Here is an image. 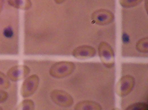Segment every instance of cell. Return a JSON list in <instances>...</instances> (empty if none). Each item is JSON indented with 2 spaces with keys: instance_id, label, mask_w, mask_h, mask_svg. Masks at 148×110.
Returning <instances> with one entry per match:
<instances>
[{
  "instance_id": "8fae6325",
  "label": "cell",
  "mask_w": 148,
  "mask_h": 110,
  "mask_svg": "<svg viewBox=\"0 0 148 110\" xmlns=\"http://www.w3.org/2000/svg\"><path fill=\"white\" fill-rule=\"evenodd\" d=\"M108 16L105 14H101L97 17V20L100 22H103L106 20L108 18Z\"/></svg>"
},
{
  "instance_id": "4fadbf2b",
  "label": "cell",
  "mask_w": 148,
  "mask_h": 110,
  "mask_svg": "<svg viewBox=\"0 0 148 110\" xmlns=\"http://www.w3.org/2000/svg\"><path fill=\"white\" fill-rule=\"evenodd\" d=\"M56 2L58 3H61L62 2L65 0H54Z\"/></svg>"
},
{
  "instance_id": "30bf717a",
  "label": "cell",
  "mask_w": 148,
  "mask_h": 110,
  "mask_svg": "<svg viewBox=\"0 0 148 110\" xmlns=\"http://www.w3.org/2000/svg\"><path fill=\"white\" fill-rule=\"evenodd\" d=\"M122 40L123 43L125 44L128 43L130 41L129 36L126 33H123L122 35Z\"/></svg>"
},
{
  "instance_id": "6da1fadb",
  "label": "cell",
  "mask_w": 148,
  "mask_h": 110,
  "mask_svg": "<svg viewBox=\"0 0 148 110\" xmlns=\"http://www.w3.org/2000/svg\"><path fill=\"white\" fill-rule=\"evenodd\" d=\"M75 67L74 63L71 62L63 61L53 64L49 69L50 74L56 78L65 77L74 71Z\"/></svg>"
},
{
  "instance_id": "277c9868",
  "label": "cell",
  "mask_w": 148,
  "mask_h": 110,
  "mask_svg": "<svg viewBox=\"0 0 148 110\" xmlns=\"http://www.w3.org/2000/svg\"><path fill=\"white\" fill-rule=\"evenodd\" d=\"M29 71V69L26 65H16L8 70L7 76L11 80L16 81L25 77L28 75Z\"/></svg>"
},
{
  "instance_id": "7c38bea8",
  "label": "cell",
  "mask_w": 148,
  "mask_h": 110,
  "mask_svg": "<svg viewBox=\"0 0 148 110\" xmlns=\"http://www.w3.org/2000/svg\"><path fill=\"white\" fill-rule=\"evenodd\" d=\"M103 55L106 58H109L110 57V55L108 52L106 51H104L103 52Z\"/></svg>"
},
{
  "instance_id": "52a82bcc",
  "label": "cell",
  "mask_w": 148,
  "mask_h": 110,
  "mask_svg": "<svg viewBox=\"0 0 148 110\" xmlns=\"http://www.w3.org/2000/svg\"><path fill=\"white\" fill-rule=\"evenodd\" d=\"M130 108L133 110H147L148 105L144 103H138L131 106Z\"/></svg>"
},
{
  "instance_id": "5bb4252c",
  "label": "cell",
  "mask_w": 148,
  "mask_h": 110,
  "mask_svg": "<svg viewBox=\"0 0 148 110\" xmlns=\"http://www.w3.org/2000/svg\"><path fill=\"white\" fill-rule=\"evenodd\" d=\"M2 107H1L0 106V110H2Z\"/></svg>"
},
{
  "instance_id": "ba28073f",
  "label": "cell",
  "mask_w": 148,
  "mask_h": 110,
  "mask_svg": "<svg viewBox=\"0 0 148 110\" xmlns=\"http://www.w3.org/2000/svg\"><path fill=\"white\" fill-rule=\"evenodd\" d=\"M3 34L5 37L7 38H11L13 35V31L10 27H8L6 28L3 31Z\"/></svg>"
},
{
  "instance_id": "5b68a950",
  "label": "cell",
  "mask_w": 148,
  "mask_h": 110,
  "mask_svg": "<svg viewBox=\"0 0 148 110\" xmlns=\"http://www.w3.org/2000/svg\"><path fill=\"white\" fill-rule=\"evenodd\" d=\"M10 85V82L8 78L3 72L0 71V88L7 89Z\"/></svg>"
},
{
  "instance_id": "7a4b0ae2",
  "label": "cell",
  "mask_w": 148,
  "mask_h": 110,
  "mask_svg": "<svg viewBox=\"0 0 148 110\" xmlns=\"http://www.w3.org/2000/svg\"><path fill=\"white\" fill-rule=\"evenodd\" d=\"M50 96L54 103L62 107H69L73 103L72 97L69 93L62 90H54L51 92Z\"/></svg>"
},
{
  "instance_id": "8992f818",
  "label": "cell",
  "mask_w": 148,
  "mask_h": 110,
  "mask_svg": "<svg viewBox=\"0 0 148 110\" xmlns=\"http://www.w3.org/2000/svg\"><path fill=\"white\" fill-rule=\"evenodd\" d=\"M20 107L22 110H33L34 108L35 105L34 103L32 100L25 99L22 102Z\"/></svg>"
},
{
  "instance_id": "3957f363",
  "label": "cell",
  "mask_w": 148,
  "mask_h": 110,
  "mask_svg": "<svg viewBox=\"0 0 148 110\" xmlns=\"http://www.w3.org/2000/svg\"><path fill=\"white\" fill-rule=\"evenodd\" d=\"M39 82V77L36 74L32 75L27 78L21 86L22 96L24 97H26L33 94L37 89Z\"/></svg>"
},
{
  "instance_id": "9c48e42d",
  "label": "cell",
  "mask_w": 148,
  "mask_h": 110,
  "mask_svg": "<svg viewBox=\"0 0 148 110\" xmlns=\"http://www.w3.org/2000/svg\"><path fill=\"white\" fill-rule=\"evenodd\" d=\"M8 97V94L5 91L0 89V103L5 101Z\"/></svg>"
}]
</instances>
